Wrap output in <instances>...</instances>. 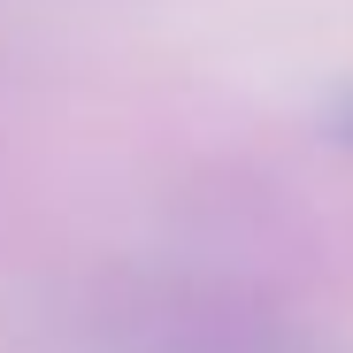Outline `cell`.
Wrapping results in <instances>:
<instances>
[{"label": "cell", "mask_w": 353, "mask_h": 353, "mask_svg": "<svg viewBox=\"0 0 353 353\" xmlns=\"http://www.w3.org/2000/svg\"><path fill=\"white\" fill-rule=\"evenodd\" d=\"M92 353H338V345L230 307H139L92 330Z\"/></svg>", "instance_id": "1"}, {"label": "cell", "mask_w": 353, "mask_h": 353, "mask_svg": "<svg viewBox=\"0 0 353 353\" xmlns=\"http://www.w3.org/2000/svg\"><path fill=\"white\" fill-rule=\"evenodd\" d=\"M323 131H330L338 146H353V85H345V92L330 100V115H323Z\"/></svg>", "instance_id": "2"}]
</instances>
